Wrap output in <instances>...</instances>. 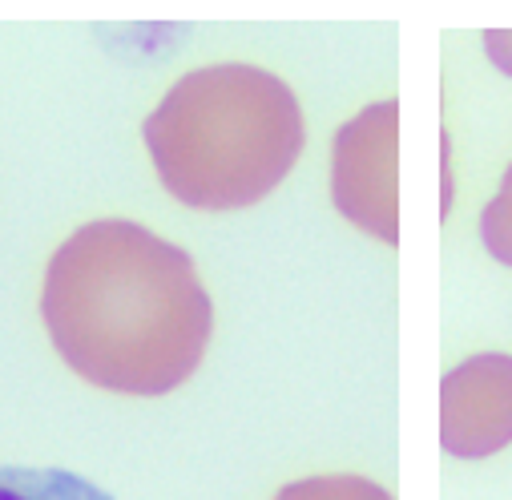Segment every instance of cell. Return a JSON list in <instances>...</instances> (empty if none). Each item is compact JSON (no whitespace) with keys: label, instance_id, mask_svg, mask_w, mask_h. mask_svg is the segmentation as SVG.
<instances>
[{"label":"cell","instance_id":"cell-1","mask_svg":"<svg viewBox=\"0 0 512 500\" xmlns=\"http://www.w3.org/2000/svg\"><path fill=\"white\" fill-rule=\"evenodd\" d=\"M41 319L57 355L93 388L166 396L198 371L214 303L182 246L138 222H89L45 271Z\"/></svg>","mask_w":512,"mask_h":500},{"label":"cell","instance_id":"cell-2","mask_svg":"<svg viewBox=\"0 0 512 500\" xmlns=\"http://www.w3.org/2000/svg\"><path fill=\"white\" fill-rule=\"evenodd\" d=\"M142 134L162 186L194 210L263 202L295 170L307 142L295 89L259 65L186 73Z\"/></svg>","mask_w":512,"mask_h":500},{"label":"cell","instance_id":"cell-3","mask_svg":"<svg viewBox=\"0 0 512 500\" xmlns=\"http://www.w3.org/2000/svg\"><path fill=\"white\" fill-rule=\"evenodd\" d=\"M331 194L339 214L400 246V101H375L335 134Z\"/></svg>","mask_w":512,"mask_h":500},{"label":"cell","instance_id":"cell-4","mask_svg":"<svg viewBox=\"0 0 512 500\" xmlns=\"http://www.w3.org/2000/svg\"><path fill=\"white\" fill-rule=\"evenodd\" d=\"M440 444L456 460H484L512 444V355L484 351L444 375Z\"/></svg>","mask_w":512,"mask_h":500},{"label":"cell","instance_id":"cell-5","mask_svg":"<svg viewBox=\"0 0 512 500\" xmlns=\"http://www.w3.org/2000/svg\"><path fill=\"white\" fill-rule=\"evenodd\" d=\"M0 500H113V496L65 468L0 464Z\"/></svg>","mask_w":512,"mask_h":500},{"label":"cell","instance_id":"cell-6","mask_svg":"<svg viewBox=\"0 0 512 500\" xmlns=\"http://www.w3.org/2000/svg\"><path fill=\"white\" fill-rule=\"evenodd\" d=\"M275 500H396V496L367 476H311L279 488Z\"/></svg>","mask_w":512,"mask_h":500},{"label":"cell","instance_id":"cell-7","mask_svg":"<svg viewBox=\"0 0 512 500\" xmlns=\"http://www.w3.org/2000/svg\"><path fill=\"white\" fill-rule=\"evenodd\" d=\"M480 238H484L492 259H500L504 267H512V166L504 170L496 198L480 214Z\"/></svg>","mask_w":512,"mask_h":500},{"label":"cell","instance_id":"cell-8","mask_svg":"<svg viewBox=\"0 0 512 500\" xmlns=\"http://www.w3.org/2000/svg\"><path fill=\"white\" fill-rule=\"evenodd\" d=\"M484 53H488V61H492L500 73L512 77V33H508V29L484 33Z\"/></svg>","mask_w":512,"mask_h":500}]
</instances>
